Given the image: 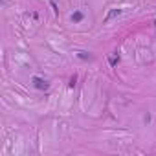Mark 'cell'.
<instances>
[{"mask_svg":"<svg viewBox=\"0 0 156 156\" xmlns=\"http://www.w3.org/2000/svg\"><path fill=\"white\" fill-rule=\"evenodd\" d=\"M33 86L37 88V90H48L50 83L44 81V79H40V77H33Z\"/></svg>","mask_w":156,"mask_h":156,"instance_id":"cell-1","label":"cell"},{"mask_svg":"<svg viewBox=\"0 0 156 156\" xmlns=\"http://www.w3.org/2000/svg\"><path fill=\"white\" fill-rule=\"evenodd\" d=\"M118 15H121V9H112V11L107 15V22H108V20H112V18H114V17H118Z\"/></svg>","mask_w":156,"mask_h":156,"instance_id":"cell-2","label":"cell"},{"mask_svg":"<svg viewBox=\"0 0 156 156\" xmlns=\"http://www.w3.org/2000/svg\"><path fill=\"white\" fill-rule=\"evenodd\" d=\"M83 18H84V15H83L81 11H75V13L72 15V20H74V22H81Z\"/></svg>","mask_w":156,"mask_h":156,"instance_id":"cell-3","label":"cell"},{"mask_svg":"<svg viewBox=\"0 0 156 156\" xmlns=\"http://www.w3.org/2000/svg\"><path fill=\"white\" fill-rule=\"evenodd\" d=\"M77 57H79V59H83V61L92 59V55H88V53H84V52H79V53H77Z\"/></svg>","mask_w":156,"mask_h":156,"instance_id":"cell-4","label":"cell"},{"mask_svg":"<svg viewBox=\"0 0 156 156\" xmlns=\"http://www.w3.org/2000/svg\"><path fill=\"white\" fill-rule=\"evenodd\" d=\"M118 62H119V55H118V53H116V55H114V57H112V59H110V66H116V64H118Z\"/></svg>","mask_w":156,"mask_h":156,"instance_id":"cell-5","label":"cell"},{"mask_svg":"<svg viewBox=\"0 0 156 156\" xmlns=\"http://www.w3.org/2000/svg\"><path fill=\"white\" fill-rule=\"evenodd\" d=\"M75 81H77V77L74 75V77L70 79V83H68V86H70V88H74V86H75Z\"/></svg>","mask_w":156,"mask_h":156,"instance_id":"cell-6","label":"cell"},{"mask_svg":"<svg viewBox=\"0 0 156 156\" xmlns=\"http://www.w3.org/2000/svg\"><path fill=\"white\" fill-rule=\"evenodd\" d=\"M154 24H156V20H154Z\"/></svg>","mask_w":156,"mask_h":156,"instance_id":"cell-7","label":"cell"}]
</instances>
